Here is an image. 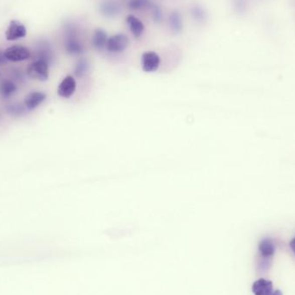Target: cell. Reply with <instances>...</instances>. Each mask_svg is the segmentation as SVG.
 <instances>
[{
    "label": "cell",
    "instance_id": "17",
    "mask_svg": "<svg viewBox=\"0 0 295 295\" xmlns=\"http://www.w3.org/2000/svg\"><path fill=\"white\" fill-rule=\"evenodd\" d=\"M149 3V0H131L129 2V8L132 10L141 9Z\"/></svg>",
    "mask_w": 295,
    "mask_h": 295
},
{
    "label": "cell",
    "instance_id": "18",
    "mask_svg": "<svg viewBox=\"0 0 295 295\" xmlns=\"http://www.w3.org/2000/svg\"><path fill=\"white\" fill-rule=\"evenodd\" d=\"M12 75H13V79L17 80V81H19V82H23L25 80V78H24V75L22 74L21 71L13 70Z\"/></svg>",
    "mask_w": 295,
    "mask_h": 295
},
{
    "label": "cell",
    "instance_id": "14",
    "mask_svg": "<svg viewBox=\"0 0 295 295\" xmlns=\"http://www.w3.org/2000/svg\"><path fill=\"white\" fill-rule=\"evenodd\" d=\"M6 111L12 117H19L26 114L27 109L25 108V105H23L19 103H12L6 105Z\"/></svg>",
    "mask_w": 295,
    "mask_h": 295
},
{
    "label": "cell",
    "instance_id": "10",
    "mask_svg": "<svg viewBox=\"0 0 295 295\" xmlns=\"http://www.w3.org/2000/svg\"><path fill=\"white\" fill-rule=\"evenodd\" d=\"M126 22L134 37L136 38L141 37V35L144 31V25L142 24V22L133 15L128 16Z\"/></svg>",
    "mask_w": 295,
    "mask_h": 295
},
{
    "label": "cell",
    "instance_id": "11",
    "mask_svg": "<svg viewBox=\"0 0 295 295\" xmlns=\"http://www.w3.org/2000/svg\"><path fill=\"white\" fill-rule=\"evenodd\" d=\"M258 249L261 256L264 258H268V257L273 256L275 252V246H274V243L268 238L261 240L259 243Z\"/></svg>",
    "mask_w": 295,
    "mask_h": 295
},
{
    "label": "cell",
    "instance_id": "13",
    "mask_svg": "<svg viewBox=\"0 0 295 295\" xmlns=\"http://www.w3.org/2000/svg\"><path fill=\"white\" fill-rule=\"evenodd\" d=\"M66 49L71 55H80L83 51V48L80 42L71 35L66 41Z\"/></svg>",
    "mask_w": 295,
    "mask_h": 295
},
{
    "label": "cell",
    "instance_id": "8",
    "mask_svg": "<svg viewBox=\"0 0 295 295\" xmlns=\"http://www.w3.org/2000/svg\"><path fill=\"white\" fill-rule=\"evenodd\" d=\"M46 94L44 92H32L25 97L24 105L27 111H33L39 107L46 100Z\"/></svg>",
    "mask_w": 295,
    "mask_h": 295
},
{
    "label": "cell",
    "instance_id": "15",
    "mask_svg": "<svg viewBox=\"0 0 295 295\" xmlns=\"http://www.w3.org/2000/svg\"><path fill=\"white\" fill-rule=\"evenodd\" d=\"M37 60H43L44 62L50 63L53 60L52 50L46 43H41L37 51Z\"/></svg>",
    "mask_w": 295,
    "mask_h": 295
},
{
    "label": "cell",
    "instance_id": "12",
    "mask_svg": "<svg viewBox=\"0 0 295 295\" xmlns=\"http://www.w3.org/2000/svg\"><path fill=\"white\" fill-rule=\"evenodd\" d=\"M107 41V35L101 29H98L92 36V45L98 50L106 48Z\"/></svg>",
    "mask_w": 295,
    "mask_h": 295
},
{
    "label": "cell",
    "instance_id": "4",
    "mask_svg": "<svg viewBox=\"0 0 295 295\" xmlns=\"http://www.w3.org/2000/svg\"><path fill=\"white\" fill-rule=\"evenodd\" d=\"M128 37L125 35H115L109 38L106 44V49L111 53L123 52L128 46Z\"/></svg>",
    "mask_w": 295,
    "mask_h": 295
},
{
    "label": "cell",
    "instance_id": "19",
    "mask_svg": "<svg viewBox=\"0 0 295 295\" xmlns=\"http://www.w3.org/2000/svg\"><path fill=\"white\" fill-rule=\"evenodd\" d=\"M8 62V60H7V57L5 56V51H1L0 50V66H4V65H6Z\"/></svg>",
    "mask_w": 295,
    "mask_h": 295
},
{
    "label": "cell",
    "instance_id": "9",
    "mask_svg": "<svg viewBox=\"0 0 295 295\" xmlns=\"http://www.w3.org/2000/svg\"><path fill=\"white\" fill-rule=\"evenodd\" d=\"M18 92V86L13 80H0V97L4 99H8L15 95Z\"/></svg>",
    "mask_w": 295,
    "mask_h": 295
},
{
    "label": "cell",
    "instance_id": "16",
    "mask_svg": "<svg viewBox=\"0 0 295 295\" xmlns=\"http://www.w3.org/2000/svg\"><path fill=\"white\" fill-rule=\"evenodd\" d=\"M88 69V64L86 61H80L78 62V64L76 65V68H75V74L77 75V77H83L84 75L86 74Z\"/></svg>",
    "mask_w": 295,
    "mask_h": 295
},
{
    "label": "cell",
    "instance_id": "3",
    "mask_svg": "<svg viewBox=\"0 0 295 295\" xmlns=\"http://www.w3.org/2000/svg\"><path fill=\"white\" fill-rule=\"evenodd\" d=\"M5 56L9 62H20L28 60L31 57V52L25 47L14 45L5 50Z\"/></svg>",
    "mask_w": 295,
    "mask_h": 295
},
{
    "label": "cell",
    "instance_id": "7",
    "mask_svg": "<svg viewBox=\"0 0 295 295\" xmlns=\"http://www.w3.org/2000/svg\"><path fill=\"white\" fill-rule=\"evenodd\" d=\"M76 90V81L74 78L68 75L62 80L57 89L58 95L62 98H69L73 96Z\"/></svg>",
    "mask_w": 295,
    "mask_h": 295
},
{
    "label": "cell",
    "instance_id": "2",
    "mask_svg": "<svg viewBox=\"0 0 295 295\" xmlns=\"http://www.w3.org/2000/svg\"><path fill=\"white\" fill-rule=\"evenodd\" d=\"M252 292L254 295H283L280 290H274L271 280L264 278H260L253 283Z\"/></svg>",
    "mask_w": 295,
    "mask_h": 295
},
{
    "label": "cell",
    "instance_id": "1",
    "mask_svg": "<svg viewBox=\"0 0 295 295\" xmlns=\"http://www.w3.org/2000/svg\"><path fill=\"white\" fill-rule=\"evenodd\" d=\"M49 63L43 60H36L29 65L27 75L32 80L46 81L49 76Z\"/></svg>",
    "mask_w": 295,
    "mask_h": 295
},
{
    "label": "cell",
    "instance_id": "6",
    "mask_svg": "<svg viewBox=\"0 0 295 295\" xmlns=\"http://www.w3.org/2000/svg\"><path fill=\"white\" fill-rule=\"evenodd\" d=\"M27 35V31L25 25L17 20H13L10 23L9 27L6 31V37L8 41H16L25 37Z\"/></svg>",
    "mask_w": 295,
    "mask_h": 295
},
{
    "label": "cell",
    "instance_id": "20",
    "mask_svg": "<svg viewBox=\"0 0 295 295\" xmlns=\"http://www.w3.org/2000/svg\"><path fill=\"white\" fill-rule=\"evenodd\" d=\"M289 245H290V248L292 250V252L295 255V237H293L291 241H290V243H289Z\"/></svg>",
    "mask_w": 295,
    "mask_h": 295
},
{
    "label": "cell",
    "instance_id": "5",
    "mask_svg": "<svg viewBox=\"0 0 295 295\" xmlns=\"http://www.w3.org/2000/svg\"><path fill=\"white\" fill-rule=\"evenodd\" d=\"M161 59L157 53L146 52L141 56V67L142 70L147 73L157 71L160 66Z\"/></svg>",
    "mask_w": 295,
    "mask_h": 295
}]
</instances>
